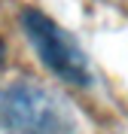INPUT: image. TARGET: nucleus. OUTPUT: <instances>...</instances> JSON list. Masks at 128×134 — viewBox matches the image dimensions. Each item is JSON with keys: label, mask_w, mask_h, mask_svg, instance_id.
Listing matches in <instances>:
<instances>
[{"label": "nucleus", "mask_w": 128, "mask_h": 134, "mask_svg": "<svg viewBox=\"0 0 128 134\" xmlns=\"http://www.w3.org/2000/svg\"><path fill=\"white\" fill-rule=\"evenodd\" d=\"M0 131L3 134H79L70 110L49 88L34 82L0 85Z\"/></svg>", "instance_id": "f257e3e1"}, {"label": "nucleus", "mask_w": 128, "mask_h": 134, "mask_svg": "<svg viewBox=\"0 0 128 134\" xmlns=\"http://www.w3.org/2000/svg\"><path fill=\"white\" fill-rule=\"evenodd\" d=\"M21 25H25V34L34 46V52L55 76H61L73 85H92V67H88L82 46L61 25H55L40 9H27L21 15Z\"/></svg>", "instance_id": "f03ea898"}, {"label": "nucleus", "mask_w": 128, "mask_h": 134, "mask_svg": "<svg viewBox=\"0 0 128 134\" xmlns=\"http://www.w3.org/2000/svg\"><path fill=\"white\" fill-rule=\"evenodd\" d=\"M3 58H6V49H3V40H0V64H3Z\"/></svg>", "instance_id": "7ed1b4c3"}]
</instances>
